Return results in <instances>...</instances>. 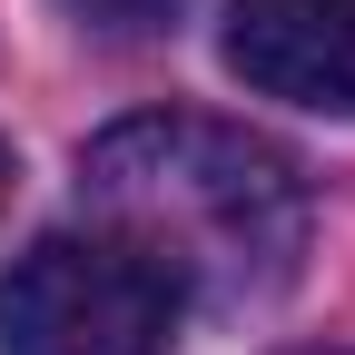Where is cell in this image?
<instances>
[{
  "instance_id": "obj_1",
  "label": "cell",
  "mask_w": 355,
  "mask_h": 355,
  "mask_svg": "<svg viewBox=\"0 0 355 355\" xmlns=\"http://www.w3.org/2000/svg\"><path fill=\"white\" fill-rule=\"evenodd\" d=\"M89 217L139 247L188 306H266L306 257V178L286 148L198 109H148L89 139Z\"/></svg>"
},
{
  "instance_id": "obj_4",
  "label": "cell",
  "mask_w": 355,
  "mask_h": 355,
  "mask_svg": "<svg viewBox=\"0 0 355 355\" xmlns=\"http://www.w3.org/2000/svg\"><path fill=\"white\" fill-rule=\"evenodd\" d=\"M79 10L99 20V30H158V20L178 10V0H79Z\"/></svg>"
},
{
  "instance_id": "obj_6",
  "label": "cell",
  "mask_w": 355,
  "mask_h": 355,
  "mask_svg": "<svg viewBox=\"0 0 355 355\" xmlns=\"http://www.w3.org/2000/svg\"><path fill=\"white\" fill-rule=\"evenodd\" d=\"M326 355H355V345H326Z\"/></svg>"
},
{
  "instance_id": "obj_2",
  "label": "cell",
  "mask_w": 355,
  "mask_h": 355,
  "mask_svg": "<svg viewBox=\"0 0 355 355\" xmlns=\"http://www.w3.org/2000/svg\"><path fill=\"white\" fill-rule=\"evenodd\" d=\"M188 296L109 227H69L10 257L0 277V355H168Z\"/></svg>"
},
{
  "instance_id": "obj_3",
  "label": "cell",
  "mask_w": 355,
  "mask_h": 355,
  "mask_svg": "<svg viewBox=\"0 0 355 355\" xmlns=\"http://www.w3.org/2000/svg\"><path fill=\"white\" fill-rule=\"evenodd\" d=\"M217 50L257 99L355 119V0H227Z\"/></svg>"
},
{
  "instance_id": "obj_5",
  "label": "cell",
  "mask_w": 355,
  "mask_h": 355,
  "mask_svg": "<svg viewBox=\"0 0 355 355\" xmlns=\"http://www.w3.org/2000/svg\"><path fill=\"white\" fill-rule=\"evenodd\" d=\"M0 207H10V148H0Z\"/></svg>"
}]
</instances>
